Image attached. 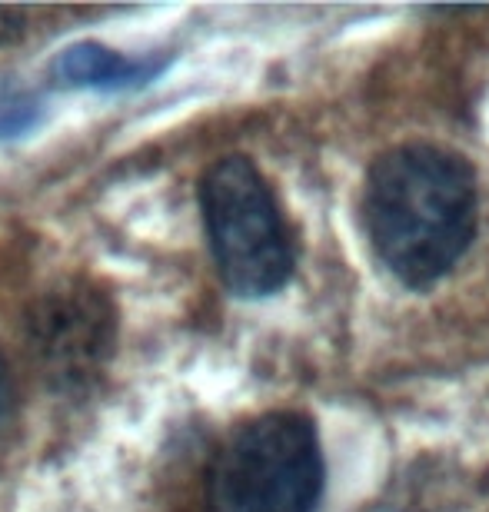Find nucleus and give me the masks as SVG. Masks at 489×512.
Wrapping results in <instances>:
<instances>
[{"instance_id":"nucleus-1","label":"nucleus","mask_w":489,"mask_h":512,"mask_svg":"<svg viewBox=\"0 0 489 512\" xmlns=\"http://www.w3.org/2000/svg\"><path fill=\"white\" fill-rule=\"evenodd\" d=\"M476 173L460 153L400 143L366 173L363 223L376 260L403 286L440 283L476 237Z\"/></svg>"},{"instance_id":"nucleus-2","label":"nucleus","mask_w":489,"mask_h":512,"mask_svg":"<svg viewBox=\"0 0 489 512\" xmlns=\"http://www.w3.org/2000/svg\"><path fill=\"white\" fill-rule=\"evenodd\" d=\"M200 213L223 286L263 300L290 283L297 253L267 177L250 157H223L200 180Z\"/></svg>"},{"instance_id":"nucleus-3","label":"nucleus","mask_w":489,"mask_h":512,"mask_svg":"<svg viewBox=\"0 0 489 512\" xmlns=\"http://www.w3.org/2000/svg\"><path fill=\"white\" fill-rule=\"evenodd\" d=\"M323 449L310 416L263 413L220 446L207 476V512H317Z\"/></svg>"},{"instance_id":"nucleus-4","label":"nucleus","mask_w":489,"mask_h":512,"mask_svg":"<svg viewBox=\"0 0 489 512\" xmlns=\"http://www.w3.org/2000/svg\"><path fill=\"white\" fill-rule=\"evenodd\" d=\"M30 346L60 386H80L104 370L117 343V310L94 283H67L40 296L27 320Z\"/></svg>"},{"instance_id":"nucleus-5","label":"nucleus","mask_w":489,"mask_h":512,"mask_svg":"<svg viewBox=\"0 0 489 512\" xmlns=\"http://www.w3.org/2000/svg\"><path fill=\"white\" fill-rule=\"evenodd\" d=\"M170 67V57H127L120 50L97 44V40H77L64 47L54 60L57 87L67 90H100V94H124L140 90Z\"/></svg>"},{"instance_id":"nucleus-6","label":"nucleus","mask_w":489,"mask_h":512,"mask_svg":"<svg viewBox=\"0 0 489 512\" xmlns=\"http://www.w3.org/2000/svg\"><path fill=\"white\" fill-rule=\"evenodd\" d=\"M40 120V104L30 97L20 100H0V140L20 137V133L34 130Z\"/></svg>"},{"instance_id":"nucleus-7","label":"nucleus","mask_w":489,"mask_h":512,"mask_svg":"<svg viewBox=\"0 0 489 512\" xmlns=\"http://www.w3.org/2000/svg\"><path fill=\"white\" fill-rule=\"evenodd\" d=\"M10 409H14V386H10L7 363H4V356H0V433H4V426L10 423Z\"/></svg>"},{"instance_id":"nucleus-8","label":"nucleus","mask_w":489,"mask_h":512,"mask_svg":"<svg viewBox=\"0 0 489 512\" xmlns=\"http://www.w3.org/2000/svg\"><path fill=\"white\" fill-rule=\"evenodd\" d=\"M373 512H413V509H403V506H376Z\"/></svg>"}]
</instances>
